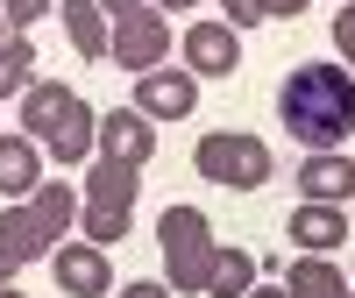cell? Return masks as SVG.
Masks as SVG:
<instances>
[{
    "mask_svg": "<svg viewBox=\"0 0 355 298\" xmlns=\"http://www.w3.org/2000/svg\"><path fill=\"white\" fill-rule=\"evenodd\" d=\"M284 234H291L306 256H334V249L348 242V213H341V206H313V199H299V206H291V220H284Z\"/></svg>",
    "mask_w": 355,
    "mask_h": 298,
    "instance_id": "13",
    "label": "cell"
},
{
    "mask_svg": "<svg viewBox=\"0 0 355 298\" xmlns=\"http://www.w3.org/2000/svg\"><path fill=\"white\" fill-rule=\"evenodd\" d=\"M334 50H341V64L355 71V0H341V15H334Z\"/></svg>",
    "mask_w": 355,
    "mask_h": 298,
    "instance_id": "21",
    "label": "cell"
},
{
    "mask_svg": "<svg viewBox=\"0 0 355 298\" xmlns=\"http://www.w3.org/2000/svg\"><path fill=\"white\" fill-rule=\"evenodd\" d=\"M36 85V36H8L0 43V100H15Z\"/></svg>",
    "mask_w": 355,
    "mask_h": 298,
    "instance_id": "18",
    "label": "cell"
},
{
    "mask_svg": "<svg viewBox=\"0 0 355 298\" xmlns=\"http://www.w3.org/2000/svg\"><path fill=\"white\" fill-rule=\"evenodd\" d=\"M270 8V21H291V15H306V0H263Z\"/></svg>",
    "mask_w": 355,
    "mask_h": 298,
    "instance_id": "24",
    "label": "cell"
},
{
    "mask_svg": "<svg viewBox=\"0 0 355 298\" xmlns=\"http://www.w3.org/2000/svg\"><path fill=\"white\" fill-rule=\"evenodd\" d=\"M157 15H185V8H199V0H150Z\"/></svg>",
    "mask_w": 355,
    "mask_h": 298,
    "instance_id": "26",
    "label": "cell"
},
{
    "mask_svg": "<svg viewBox=\"0 0 355 298\" xmlns=\"http://www.w3.org/2000/svg\"><path fill=\"white\" fill-rule=\"evenodd\" d=\"M21 135L43 142V157H57L64 170L100 157V114L85 107V93H71V85H57V78H36L21 93Z\"/></svg>",
    "mask_w": 355,
    "mask_h": 298,
    "instance_id": "2",
    "label": "cell"
},
{
    "mask_svg": "<svg viewBox=\"0 0 355 298\" xmlns=\"http://www.w3.org/2000/svg\"><path fill=\"white\" fill-rule=\"evenodd\" d=\"M57 21H64L71 50L85 57V64H107V43H114V21L100 0H57Z\"/></svg>",
    "mask_w": 355,
    "mask_h": 298,
    "instance_id": "14",
    "label": "cell"
},
{
    "mask_svg": "<svg viewBox=\"0 0 355 298\" xmlns=\"http://www.w3.org/2000/svg\"><path fill=\"white\" fill-rule=\"evenodd\" d=\"M71 213H78L71 185H36V199H21V206L0 213V249H8L15 263H50L71 242Z\"/></svg>",
    "mask_w": 355,
    "mask_h": 298,
    "instance_id": "3",
    "label": "cell"
},
{
    "mask_svg": "<svg viewBox=\"0 0 355 298\" xmlns=\"http://www.w3.org/2000/svg\"><path fill=\"white\" fill-rule=\"evenodd\" d=\"M135 192H142V170H135V164H107V157H93V164H85V185H78V206L135 213Z\"/></svg>",
    "mask_w": 355,
    "mask_h": 298,
    "instance_id": "11",
    "label": "cell"
},
{
    "mask_svg": "<svg viewBox=\"0 0 355 298\" xmlns=\"http://www.w3.org/2000/svg\"><path fill=\"white\" fill-rule=\"evenodd\" d=\"M220 15H227V28H256V21H270V8H263V0H220Z\"/></svg>",
    "mask_w": 355,
    "mask_h": 298,
    "instance_id": "22",
    "label": "cell"
},
{
    "mask_svg": "<svg viewBox=\"0 0 355 298\" xmlns=\"http://www.w3.org/2000/svg\"><path fill=\"white\" fill-rule=\"evenodd\" d=\"M128 220H135V213H107V206H78V242L107 249V242H121V234H128Z\"/></svg>",
    "mask_w": 355,
    "mask_h": 298,
    "instance_id": "19",
    "label": "cell"
},
{
    "mask_svg": "<svg viewBox=\"0 0 355 298\" xmlns=\"http://www.w3.org/2000/svg\"><path fill=\"white\" fill-rule=\"evenodd\" d=\"M157 249H164V284L171 291H206V277H214V220H206L199 213V206H185V199H178V206H164V213H157Z\"/></svg>",
    "mask_w": 355,
    "mask_h": 298,
    "instance_id": "4",
    "label": "cell"
},
{
    "mask_svg": "<svg viewBox=\"0 0 355 298\" xmlns=\"http://www.w3.org/2000/svg\"><path fill=\"white\" fill-rule=\"evenodd\" d=\"M36 185H43V142H28L21 128L0 135V199L21 206V199H36Z\"/></svg>",
    "mask_w": 355,
    "mask_h": 298,
    "instance_id": "12",
    "label": "cell"
},
{
    "mask_svg": "<svg viewBox=\"0 0 355 298\" xmlns=\"http://www.w3.org/2000/svg\"><path fill=\"white\" fill-rule=\"evenodd\" d=\"M185 71H192V78H227V71H242V28H227V21H192V28H185Z\"/></svg>",
    "mask_w": 355,
    "mask_h": 298,
    "instance_id": "8",
    "label": "cell"
},
{
    "mask_svg": "<svg viewBox=\"0 0 355 298\" xmlns=\"http://www.w3.org/2000/svg\"><path fill=\"white\" fill-rule=\"evenodd\" d=\"M8 36H15V28H8V15H0V43H8Z\"/></svg>",
    "mask_w": 355,
    "mask_h": 298,
    "instance_id": "30",
    "label": "cell"
},
{
    "mask_svg": "<svg viewBox=\"0 0 355 298\" xmlns=\"http://www.w3.org/2000/svg\"><path fill=\"white\" fill-rule=\"evenodd\" d=\"M0 15H8V28L15 36H28L43 15H57V0H0Z\"/></svg>",
    "mask_w": 355,
    "mask_h": 298,
    "instance_id": "20",
    "label": "cell"
},
{
    "mask_svg": "<svg viewBox=\"0 0 355 298\" xmlns=\"http://www.w3.org/2000/svg\"><path fill=\"white\" fill-rule=\"evenodd\" d=\"M249 291H256V256H249V249H214L206 298H249Z\"/></svg>",
    "mask_w": 355,
    "mask_h": 298,
    "instance_id": "17",
    "label": "cell"
},
{
    "mask_svg": "<svg viewBox=\"0 0 355 298\" xmlns=\"http://www.w3.org/2000/svg\"><path fill=\"white\" fill-rule=\"evenodd\" d=\"M299 199H313V206H348V199H355V164L341 157V149L306 157V164H299Z\"/></svg>",
    "mask_w": 355,
    "mask_h": 298,
    "instance_id": "15",
    "label": "cell"
},
{
    "mask_svg": "<svg viewBox=\"0 0 355 298\" xmlns=\"http://www.w3.org/2000/svg\"><path fill=\"white\" fill-rule=\"evenodd\" d=\"M277 121L291 128V142H306V157L341 149L355 135V71L348 64H327V57L284 71V85H277Z\"/></svg>",
    "mask_w": 355,
    "mask_h": 298,
    "instance_id": "1",
    "label": "cell"
},
{
    "mask_svg": "<svg viewBox=\"0 0 355 298\" xmlns=\"http://www.w3.org/2000/svg\"><path fill=\"white\" fill-rule=\"evenodd\" d=\"M121 298H171V284H164V277H135Z\"/></svg>",
    "mask_w": 355,
    "mask_h": 298,
    "instance_id": "23",
    "label": "cell"
},
{
    "mask_svg": "<svg viewBox=\"0 0 355 298\" xmlns=\"http://www.w3.org/2000/svg\"><path fill=\"white\" fill-rule=\"evenodd\" d=\"M348 298H355V291H348Z\"/></svg>",
    "mask_w": 355,
    "mask_h": 298,
    "instance_id": "31",
    "label": "cell"
},
{
    "mask_svg": "<svg viewBox=\"0 0 355 298\" xmlns=\"http://www.w3.org/2000/svg\"><path fill=\"white\" fill-rule=\"evenodd\" d=\"M192 164H199L206 185H227V192H263V185H270V142L249 135V128H214V135H199Z\"/></svg>",
    "mask_w": 355,
    "mask_h": 298,
    "instance_id": "5",
    "label": "cell"
},
{
    "mask_svg": "<svg viewBox=\"0 0 355 298\" xmlns=\"http://www.w3.org/2000/svg\"><path fill=\"white\" fill-rule=\"evenodd\" d=\"M199 107V78L192 71H142L135 78V114H150V121H185V114Z\"/></svg>",
    "mask_w": 355,
    "mask_h": 298,
    "instance_id": "10",
    "label": "cell"
},
{
    "mask_svg": "<svg viewBox=\"0 0 355 298\" xmlns=\"http://www.w3.org/2000/svg\"><path fill=\"white\" fill-rule=\"evenodd\" d=\"M100 8H107V21H121L128 8H142V0H100Z\"/></svg>",
    "mask_w": 355,
    "mask_h": 298,
    "instance_id": "25",
    "label": "cell"
},
{
    "mask_svg": "<svg viewBox=\"0 0 355 298\" xmlns=\"http://www.w3.org/2000/svg\"><path fill=\"white\" fill-rule=\"evenodd\" d=\"M284 291L291 298H348V277L334 270V256H291Z\"/></svg>",
    "mask_w": 355,
    "mask_h": 298,
    "instance_id": "16",
    "label": "cell"
},
{
    "mask_svg": "<svg viewBox=\"0 0 355 298\" xmlns=\"http://www.w3.org/2000/svg\"><path fill=\"white\" fill-rule=\"evenodd\" d=\"M0 298H21V284H0Z\"/></svg>",
    "mask_w": 355,
    "mask_h": 298,
    "instance_id": "29",
    "label": "cell"
},
{
    "mask_svg": "<svg viewBox=\"0 0 355 298\" xmlns=\"http://www.w3.org/2000/svg\"><path fill=\"white\" fill-rule=\"evenodd\" d=\"M50 277H57L64 298H107V291H114V263H107V249H93V242H64V249L50 256Z\"/></svg>",
    "mask_w": 355,
    "mask_h": 298,
    "instance_id": "7",
    "label": "cell"
},
{
    "mask_svg": "<svg viewBox=\"0 0 355 298\" xmlns=\"http://www.w3.org/2000/svg\"><path fill=\"white\" fill-rule=\"evenodd\" d=\"M100 157L107 164H150L157 157V121L150 114H135V107H114V114H100Z\"/></svg>",
    "mask_w": 355,
    "mask_h": 298,
    "instance_id": "9",
    "label": "cell"
},
{
    "mask_svg": "<svg viewBox=\"0 0 355 298\" xmlns=\"http://www.w3.org/2000/svg\"><path fill=\"white\" fill-rule=\"evenodd\" d=\"M15 270H21V263H15L8 249H0V284H15Z\"/></svg>",
    "mask_w": 355,
    "mask_h": 298,
    "instance_id": "27",
    "label": "cell"
},
{
    "mask_svg": "<svg viewBox=\"0 0 355 298\" xmlns=\"http://www.w3.org/2000/svg\"><path fill=\"white\" fill-rule=\"evenodd\" d=\"M171 57V15H157L150 0L142 8H128L121 21H114V43H107V64H121V71H157Z\"/></svg>",
    "mask_w": 355,
    "mask_h": 298,
    "instance_id": "6",
    "label": "cell"
},
{
    "mask_svg": "<svg viewBox=\"0 0 355 298\" xmlns=\"http://www.w3.org/2000/svg\"><path fill=\"white\" fill-rule=\"evenodd\" d=\"M249 298H291V291H284V284H256Z\"/></svg>",
    "mask_w": 355,
    "mask_h": 298,
    "instance_id": "28",
    "label": "cell"
}]
</instances>
